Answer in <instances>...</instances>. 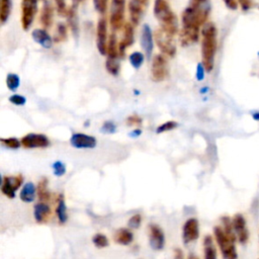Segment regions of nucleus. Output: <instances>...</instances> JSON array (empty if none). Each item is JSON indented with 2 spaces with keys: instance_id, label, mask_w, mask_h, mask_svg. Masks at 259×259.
I'll return each mask as SVG.
<instances>
[{
  "instance_id": "1",
  "label": "nucleus",
  "mask_w": 259,
  "mask_h": 259,
  "mask_svg": "<svg viewBox=\"0 0 259 259\" xmlns=\"http://www.w3.org/2000/svg\"><path fill=\"white\" fill-rule=\"evenodd\" d=\"M210 9V0H189L181 14L180 42L183 47L198 40L200 27L206 23Z\"/></svg>"
},
{
  "instance_id": "2",
  "label": "nucleus",
  "mask_w": 259,
  "mask_h": 259,
  "mask_svg": "<svg viewBox=\"0 0 259 259\" xmlns=\"http://www.w3.org/2000/svg\"><path fill=\"white\" fill-rule=\"evenodd\" d=\"M217 27L212 22H206L201 29V57L202 65L206 72L213 69L214 56L217 52Z\"/></svg>"
},
{
  "instance_id": "3",
  "label": "nucleus",
  "mask_w": 259,
  "mask_h": 259,
  "mask_svg": "<svg viewBox=\"0 0 259 259\" xmlns=\"http://www.w3.org/2000/svg\"><path fill=\"white\" fill-rule=\"evenodd\" d=\"M153 11L160 23V28L167 34L174 36L178 32V18L167 0H155Z\"/></svg>"
},
{
  "instance_id": "4",
  "label": "nucleus",
  "mask_w": 259,
  "mask_h": 259,
  "mask_svg": "<svg viewBox=\"0 0 259 259\" xmlns=\"http://www.w3.org/2000/svg\"><path fill=\"white\" fill-rule=\"evenodd\" d=\"M213 234L215 241L221 249L222 255L226 259H235L237 258V252L235 247V241L232 240L224 231L222 227H214L213 228Z\"/></svg>"
},
{
  "instance_id": "5",
  "label": "nucleus",
  "mask_w": 259,
  "mask_h": 259,
  "mask_svg": "<svg viewBox=\"0 0 259 259\" xmlns=\"http://www.w3.org/2000/svg\"><path fill=\"white\" fill-rule=\"evenodd\" d=\"M124 11H125V0H110L109 25L113 32L123 27Z\"/></svg>"
},
{
  "instance_id": "6",
  "label": "nucleus",
  "mask_w": 259,
  "mask_h": 259,
  "mask_svg": "<svg viewBox=\"0 0 259 259\" xmlns=\"http://www.w3.org/2000/svg\"><path fill=\"white\" fill-rule=\"evenodd\" d=\"M38 0H21L20 22L23 30H28L37 12Z\"/></svg>"
},
{
  "instance_id": "7",
  "label": "nucleus",
  "mask_w": 259,
  "mask_h": 259,
  "mask_svg": "<svg viewBox=\"0 0 259 259\" xmlns=\"http://www.w3.org/2000/svg\"><path fill=\"white\" fill-rule=\"evenodd\" d=\"M155 41L159 50L168 57H174L176 54V46L173 41V36L167 34L163 29L159 28L154 33Z\"/></svg>"
},
{
  "instance_id": "8",
  "label": "nucleus",
  "mask_w": 259,
  "mask_h": 259,
  "mask_svg": "<svg viewBox=\"0 0 259 259\" xmlns=\"http://www.w3.org/2000/svg\"><path fill=\"white\" fill-rule=\"evenodd\" d=\"M168 75V63L166 58L158 54L153 58L151 66V77L155 82H161L165 80Z\"/></svg>"
},
{
  "instance_id": "9",
  "label": "nucleus",
  "mask_w": 259,
  "mask_h": 259,
  "mask_svg": "<svg viewBox=\"0 0 259 259\" xmlns=\"http://www.w3.org/2000/svg\"><path fill=\"white\" fill-rule=\"evenodd\" d=\"M107 21L104 16H101L96 27V47L102 56H105L107 53Z\"/></svg>"
},
{
  "instance_id": "10",
  "label": "nucleus",
  "mask_w": 259,
  "mask_h": 259,
  "mask_svg": "<svg viewBox=\"0 0 259 259\" xmlns=\"http://www.w3.org/2000/svg\"><path fill=\"white\" fill-rule=\"evenodd\" d=\"M22 182L23 177L21 174L16 176H5L2 180L1 191L8 198H13L15 196V191L21 186Z\"/></svg>"
},
{
  "instance_id": "11",
  "label": "nucleus",
  "mask_w": 259,
  "mask_h": 259,
  "mask_svg": "<svg viewBox=\"0 0 259 259\" xmlns=\"http://www.w3.org/2000/svg\"><path fill=\"white\" fill-rule=\"evenodd\" d=\"M21 146L26 149H34V148H47L50 146V141L48 137L44 134H35L30 133L22 137Z\"/></svg>"
},
{
  "instance_id": "12",
  "label": "nucleus",
  "mask_w": 259,
  "mask_h": 259,
  "mask_svg": "<svg viewBox=\"0 0 259 259\" xmlns=\"http://www.w3.org/2000/svg\"><path fill=\"white\" fill-rule=\"evenodd\" d=\"M150 0H130L128 13L131 22L134 25H138L143 18L145 8H147Z\"/></svg>"
},
{
  "instance_id": "13",
  "label": "nucleus",
  "mask_w": 259,
  "mask_h": 259,
  "mask_svg": "<svg viewBox=\"0 0 259 259\" xmlns=\"http://www.w3.org/2000/svg\"><path fill=\"white\" fill-rule=\"evenodd\" d=\"M199 237V224L194 218L187 220L182 228V240L184 244H188L197 240Z\"/></svg>"
},
{
  "instance_id": "14",
  "label": "nucleus",
  "mask_w": 259,
  "mask_h": 259,
  "mask_svg": "<svg viewBox=\"0 0 259 259\" xmlns=\"http://www.w3.org/2000/svg\"><path fill=\"white\" fill-rule=\"evenodd\" d=\"M149 242L153 250L159 251L164 248L165 236L159 226L155 224L149 225Z\"/></svg>"
},
{
  "instance_id": "15",
  "label": "nucleus",
  "mask_w": 259,
  "mask_h": 259,
  "mask_svg": "<svg viewBox=\"0 0 259 259\" xmlns=\"http://www.w3.org/2000/svg\"><path fill=\"white\" fill-rule=\"evenodd\" d=\"M134 26L135 25L132 22H126L123 25V36L118 44V52H119L120 58L124 57L126 48L131 47L134 44V40H135Z\"/></svg>"
},
{
  "instance_id": "16",
  "label": "nucleus",
  "mask_w": 259,
  "mask_h": 259,
  "mask_svg": "<svg viewBox=\"0 0 259 259\" xmlns=\"http://www.w3.org/2000/svg\"><path fill=\"white\" fill-rule=\"evenodd\" d=\"M70 144L76 149H92L96 146V139L86 134L75 133L70 139Z\"/></svg>"
},
{
  "instance_id": "17",
  "label": "nucleus",
  "mask_w": 259,
  "mask_h": 259,
  "mask_svg": "<svg viewBox=\"0 0 259 259\" xmlns=\"http://www.w3.org/2000/svg\"><path fill=\"white\" fill-rule=\"evenodd\" d=\"M141 46L146 54L147 59H150L154 49V37L153 31L149 24H144L141 32Z\"/></svg>"
},
{
  "instance_id": "18",
  "label": "nucleus",
  "mask_w": 259,
  "mask_h": 259,
  "mask_svg": "<svg viewBox=\"0 0 259 259\" xmlns=\"http://www.w3.org/2000/svg\"><path fill=\"white\" fill-rule=\"evenodd\" d=\"M233 227L235 230V233L240 241V243L245 244L248 241L249 238V233L246 227V221L244 219V217L241 213H237L234 215L233 220Z\"/></svg>"
},
{
  "instance_id": "19",
  "label": "nucleus",
  "mask_w": 259,
  "mask_h": 259,
  "mask_svg": "<svg viewBox=\"0 0 259 259\" xmlns=\"http://www.w3.org/2000/svg\"><path fill=\"white\" fill-rule=\"evenodd\" d=\"M52 214L51 206L44 201H39L34 205L33 217L37 224H46L50 221Z\"/></svg>"
},
{
  "instance_id": "20",
  "label": "nucleus",
  "mask_w": 259,
  "mask_h": 259,
  "mask_svg": "<svg viewBox=\"0 0 259 259\" xmlns=\"http://www.w3.org/2000/svg\"><path fill=\"white\" fill-rule=\"evenodd\" d=\"M54 11L55 9L53 4L48 0H44V4L39 15V22L44 28L47 29L52 26L54 21Z\"/></svg>"
},
{
  "instance_id": "21",
  "label": "nucleus",
  "mask_w": 259,
  "mask_h": 259,
  "mask_svg": "<svg viewBox=\"0 0 259 259\" xmlns=\"http://www.w3.org/2000/svg\"><path fill=\"white\" fill-rule=\"evenodd\" d=\"M32 39L45 49H50L53 46L54 38L49 34L46 28H35L31 32Z\"/></svg>"
},
{
  "instance_id": "22",
  "label": "nucleus",
  "mask_w": 259,
  "mask_h": 259,
  "mask_svg": "<svg viewBox=\"0 0 259 259\" xmlns=\"http://www.w3.org/2000/svg\"><path fill=\"white\" fill-rule=\"evenodd\" d=\"M67 20L68 25L70 26L73 34L78 37L79 34V17H78V5L73 4L69 8V11L67 13Z\"/></svg>"
},
{
  "instance_id": "23",
  "label": "nucleus",
  "mask_w": 259,
  "mask_h": 259,
  "mask_svg": "<svg viewBox=\"0 0 259 259\" xmlns=\"http://www.w3.org/2000/svg\"><path fill=\"white\" fill-rule=\"evenodd\" d=\"M36 192H37V190H36L34 184L32 182H26L20 190L19 197L22 201L29 203L34 200Z\"/></svg>"
},
{
  "instance_id": "24",
  "label": "nucleus",
  "mask_w": 259,
  "mask_h": 259,
  "mask_svg": "<svg viewBox=\"0 0 259 259\" xmlns=\"http://www.w3.org/2000/svg\"><path fill=\"white\" fill-rule=\"evenodd\" d=\"M113 240L116 244L128 245L130 243L133 242L134 235L127 229H118L113 235Z\"/></svg>"
},
{
  "instance_id": "25",
  "label": "nucleus",
  "mask_w": 259,
  "mask_h": 259,
  "mask_svg": "<svg viewBox=\"0 0 259 259\" xmlns=\"http://www.w3.org/2000/svg\"><path fill=\"white\" fill-rule=\"evenodd\" d=\"M57 201H58V204H57V207H56V214H57L59 223L61 225H63L67 222L68 213H67V206L65 204L64 195L62 193H60V195L58 196Z\"/></svg>"
},
{
  "instance_id": "26",
  "label": "nucleus",
  "mask_w": 259,
  "mask_h": 259,
  "mask_svg": "<svg viewBox=\"0 0 259 259\" xmlns=\"http://www.w3.org/2000/svg\"><path fill=\"white\" fill-rule=\"evenodd\" d=\"M203 250H204V258L206 259L217 258V250L213 244V240L209 235L205 236L203 239Z\"/></svg>"
},
{
  "instance_id": "27",
  "label": "nucleus",
  "mask_w": 259,
  "mask_h": 259,
  "mask_svg": "<svg viewBox=\"0 0 259 259\" xmlns=\"http://www.w3.org/2000/svg\"><path fill=\"white\" fill-rule=\"evenodd\" d=\"M107 58H119V52H118V44L117 38L115 35V32L112 31V33L108 37L107 42Z\"/></svg>"
},
{
  "instance_id": "28",
  "label": "nucleus",
  "mask_w": 259,
  "mask_h": 259,
  "mask_svg": "<svg viewBox=\"0 0 259 259\" xmlns=\"http://www.w3.org/2000/svg\"><path fill=\"white\" fill-rule=\"evenodd\" d=\"M37 196L39 201H44V202H48L51 198V193L48 190V179L47 178H42L41 180H39L38 184H37Z\"/></svg>"
},
{
  "instance_id": "29",
  "label": "nucleus",
  "mask_w": 259,
  "mask_h": 259,
  "mask_svg": "<svg viewBox=\"0 0 259 259\" xmlns=\"http://www.w3.org/2000/svg\"><path fill=\"white\" fill-rule=\"evenodd\" d=\"M11 10H12V0H1L0 1V20H1V24H4L10 14H11Z\"/></svg>"
},
{
  "instance_id": "30",
  "label": "nucleus",
  "mask_w": 259,
  "mask_h": 259,
  "mask_svg": "<svg viewBox=\"0 0 259 259\" xmlns=\"http://www.w3.org/2000/svg\"><path fill=\"white\" fill-rule=\"evenodd\" d=\"M105 68L109 74L114 76L117 75L120 70L118 58H107L105 62Z\"/></svg>"
},
{
  "instance_id": "31",
  "label": "nucleus",
  "mask_w": 259,
  "mask_h": 259,
  "mask_svg": "<svg viewBox=\"0 0 259 259\" xmlns=\"http://www.w3.org/2000/svg\"><path fill=\"white\" fill-rule=\"evenodd\" d=\"M68 36V29H67V25L63 22H60L57 25V29H56V33L54 35V41L55 42H61L67 39Z\"/></svg>"
},
{
  "instance_id": "32",
  "label": "nucleus",
  "mask_w": 259,
  "mask_h": 259,
  "mask_svg": "<svg viewBox=\"0 0 259 259\" xmlns=\"http://www.w3.org/2000/svg\"><path fill=\"white\" fill-rule=\"evenodd\" d=\"M144 59H145V55L141 52H134L128 57L130 63L135 69H139L143 65Z\"/></svg>"
},
{
  "instance_id": "33",
  "label": "nucleus",
  "mask_w": 259,
  "mask_h": 259,
  "mask_svg": "<svg viewBox=\"0 0 259 259\" xmlns=\"http://www.w3.org/2000/svg\"><path fill=\"white\" fill-rule=\"evenodd\" d=\"M6 85L9 90L15 91L20 85V78L18 75L10 73L6 77Z\"/></svg>"
},
{
  "instance_id": "34",
  "label": "nucleus",
  "mask_w": 259,
  "mask_h": 259,
  "mask_svg": "<svg viewBox=\"0 0 259 259\" xmlns=\"http://www.w3.org/2000/svg\"><path fill=\"white\" fill-rule=\"evenodd\" d=\"M92 242L97 248H105L109 245V241L107 237L103 234H95L92 238Z\"/></svg>"
},
{
  "instance_id": "35",
  "label": "nucleus",
  "mask_w": 259,
  "mask_h": 259,
  "mask_svg": "<svg viewBox=\"0 0 259 259\" xmlns=\"http://www.w3.org/2000/svg\"><path fill=\"white\" fill-rule=\"evenodd\" d=\"M0 142L3 146L10 149H18L21 146V141H18L16 138H2Z\"/></svg>"
},
{
  "instance_id": "36",
  "label": "nucleus",
  "mask_w": 259,
  "mask_h": 259,
  "mask_svg": "<svg viewBox=\"0 0 259 259\" xmlns=\"http://www.w3.org/2000/svg\"><path fill=\"white\" fill-rule=\"evenodd\" d=\"M54 3H55V6H56L57 13L60 16L66 17L67 13L69 11V8L66 5V0H54Z\"/></svg>"
},
{
  "instance_id": "37",
  "label": "nucleus",
  "mask_w": 259,
  "mask_h": 259,
  "mask_svg": "<svg viewBox=\"0 0 259 259\" xmlns=\"http://www.w3.org/2000/svg\"><path fill=\"white\" fill-rule=\"evenodd\" d=\"M92 1H93V6L96 12H98L101 15H104L107 10L108 0H92Z\"/></svg>"
},
{
  "instance_id": "38",
  "label": "nucleus",
  "mask_w": 259,
  "mask_h": 259,
  "mask_svg": "<svg viewBox=\"0 0 259 259\" xmlns=\"http://www.w3.org/2000/svg\"><path fill=\"white\" fill-rule=\"evenodd\" d=\"M178 123L174 120H169V121H166L164 122L163 124L159 125L157 128H156V133L157 134H161V133H165V132H168V131H171V130H174L175 127H177Z\"/></svg>"
},
{
  "instance_id": "39",
  "label": "nucleus",
  "mask_w": 259,
  "mask_h": 259,
  "mask_svg": "<svg viewBox=\"0 0 259 259\" xmlns=\"http://www.w3.org/2000/svg\"><path fill=\"white\" fill-rule=\"evenodd\" d=\"M53 170H54V174L60 177L66 173V166L61 161H56L53 164Z\"/></svg>"
},
{
  "instance_id": "40",
  "label": "nucleus",
  "mask_w": 259,
  "mask_h": 259,
  "mask_svg": "<svg viewBox=\"0 0 259 259\" xmlns=\"http://www.w3.org/2000/svg\"><path fill=\"white\" fill-rule=\"evenodd\" d=\"M142 224V217L140 213H137V214H134L127 222V225L128 227H131L132 229H138L140 228Z\"/></svg>"
},
{
  "instance_id": "41",
  "label": "nucleus",
  "mask_w": 259,
  "mask_h": 259,
  "mask_svg": "<svg viewBox=\"0 0 259 259\" xmlns=\"http://www.w3.org/2000/svg\"><path fill=\"white\" fill-rule=\"evenodd\" d=\"M9 101L11 103H13L14 105H23L26 102V99L24 96L20 95V94H13L9 97Z\"/></svg>"
},
{
  "instance_id": "42",
  "label": "nucleus",
  "mask_w": 259,
  "mask_h": 259,
  "mask_svg": "<svg viewBox=\"0 0 259 259\" xmlns=\"http://www.w3.org/2000/svg\"><path fill=\"white\" fill-rule=\"evenodd\" d=\"M116 131V125L112 121H105L102 126H101V132L102 133H107V134H112Z\"/></svg>"
},
{
  "instance_id": "43",
  "label": "nucleus",
  "mask_w": 259,
  "mask_h": 259,
  "mask_svg": "<svg viewBox=\"0 0 259 259\" xmlns=\"http://www.w3.org/2000/svg\"><path fill=\"white\" fill-rule=\"evenodd\" d=\"M143 119L138 114H133L126 118V124L127 125H140L142 124Z\"/></svg>"
},
{
  "instance_id": "44",
  "label": "nucleus",
  "mask_w": 259,
  "mask_h": 259,
  "mask_svg": "<svg viewBox=\"0 0 259 259\" xmlns=\"http://www.w3.org/2000/svg\"><path fill=\"white\" fill-rule=\"evenodd\" d=\"M238 3L243 11H248L252 8L253 6V1L252 0H238Z\"/></svg>"
},
{
  "instance_id": "45",
  "label": "nucleus",
  "mask_w": 259,
  "mask_h": 259,
  "mask_svg": "<svg viewBox=\"0 0 259 259\" xmlns=\"http://www.w3.org/2000/svg\"><path fill=\"white\" fill-rule=\"evenodd\" d=\"M223 1L225 5L231 10H236L238 8V5H239L238 0H223Z\"/></svg>"
},
{
  "instance_id": "46",
  "label": "nucleus",
  "mask_w": 259,
  "mask_h": 259,
  "mask_svg": "<svg viewBox=\"0 0 259 259\" xmlns=\"http://www.w3.org/2000/svg\"><path fill=\"white\" fill-rule=\"evenodd\" d=\"M203 70H205L204 66L202 64H199L198 67H197V74H196V77L198 80H201L203 79L204 77V73H203Z\"/></svg>"
},
{
  "instance_id": "47",
  "label": "nucleus",
  "mask_w": 259,
  "mask_h": 259,
  "mask_svg": "<svg viewBox=\"0 0 259 259\" xmlns=\"http://www.w3.org/2000/svg\"><path fill=\"white\" fill-rule=\"evenodd\" d=\"M141 134H142V131L137 128V130H134L130 135H131L133 138H137V137H139Z\"/></svg>"
},
{
  "instance_id": "48",
  "label": "nucleus",
  "mask_w": 259,
  "mask_h": 259,
  "mask_svg": "<svg viewBox=\"0 0 259 259\" xmlns=\"http://www.w3.org/2000/svg\"><path fill=\"white\" fill-rule=\"evenodd\" d=\"M174 253H175V255H174L175 258H182V257H183L182 251H181L180 249H175V250H174Z\"/></svg>"
},
{
  "instance_id": "49",
  "label": "nucleus",
  "mask_w": 259,
  "mask_h": 259,
  "mask_svg": "<svg viewBox=\"0 0 259 259\" xmlns=\"http://www.w3.org/2000/svg\"><path fill=\"white\" fill-rule=\"evenodd\" d=\"M85 1H86V0H72V3H73V4H76V5H78V6H79L81 3L85 2Z\"/></svg>"
},
{
  "instance_id": "50",
  "label": "nucleus",
  "mask_w": 259,
  "mask_h": 259,
  "mask_svg": "<svg viewBox=\"0 0 259 259\" xmlns=\"http://www.w3.org/2000/svg\"><path fill=\"white\" fill-rule=\"evenodd\" d=\"M252 115H253V118H254V119L259 120V112H254Z\"/></svg>"
},
{
  "instance_id": "51",
  "label": "nucleus",
  "mask_w": 259,
  "mask_h": 259,
  "mask_svg": "<svg viewBox=\"0 0 259 259\" xmlns=\"http://www.w3.org/2000/svg\"><path fill=\"white\" fill-rule=\"evenodd\" d=\"M42 1H44V0H42Z\"/></svg>"
}]
</instances>
